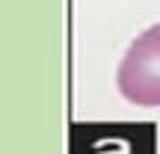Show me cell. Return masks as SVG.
<instances>
[{
	"mask_svg": "<svg viewBox=\"0 0 160 154\" xmlns=\"http://www.w3.org/2000/svg\"><path fill=\"white\" fill-rule=\"evenodd\" d=\"M119 92L139 107H160V24L128 47L119 65Z\"/></svg>",
	"mask_w": 160,
	"mask_h": 154,
	"instance_id": "cell-1",
	"label": "cell"
}]
</instances>
